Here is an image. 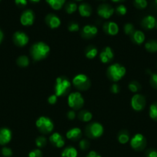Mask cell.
<instances>
[{"instance_id":"6da1fadb","label":"cell","mask_w":157,"mask_h":157,"mask_svg":"<svg viewBox=\"0 0 157 157\" xmlns=\"http://www.w3.org/2000/svg\"><path fill=\"white\" fill-rule=\"evenodd\" d=\"M49 52H50L49 46L42 41L35 43L32 44L30 48L31 56L34 61H40L44 59L48 56Z\"/></svg>"},{"instance_id":"7a4b0ae2","label":"cell","mask_w":157,"mask_h":157,"mask_svg":"<svg viewBox=\"0 0 157 157\" xmlns=\"http://www.w3.org/2000/svg\"><path fill=\"white\" fill-rule=\"evenodd\" d=\"M71 88V82L69 79L64 77H58L55 81V94L57 97L65 96L69 92Z\"/></svg>"},{"instance_id":"3957f363","label":"cell","mask_w":157,"mask_h":157,"mask_svg":"<svg viewBox=\"0 0 157 157\" xmlns=\"http://www.w3.org/2000/svg\"><path fill=\"white\" fill-rule=\"evenodd\" d=\"M126 72V68L123 65L119 64H113L108 67L107 76L111 81L116 82L125 76Z\"/></svg>"},{"instance_id":"277c9868","label":"cell","mask_w":157,"mask_h":157,"mask_svg":"<svg viewBox=\"0 0 157 157\" xmlns=\"http://www.w3.org/2000/svg\"><path fill=\"white\" fill-rule=\"evenodd\" d=\"M35 125H36L38 130L44 134L50 133L54 128V124L52 121L49 118L46 117H38L35 122Z\"/></svg>"},{"instance_id":"5b68a950","label":"cell","mask_w":157,"mask_h":157,"mask_svg":"<svg viewBox=\"0 0 157 157\" xmlns=\"http://www.w3.org/2000/svg\"><path fill=\"white\" fill-rule=\"evenodd\" d=\"M68 104L72 110H79L84 105V99L79 92H73L68 97Z\"/></svg>"},{"instance_id":"8992f818","label":"cell","mask_w":157,"mask_h":157,"mask_svg":"<svg viewBox=\"0 0 157 157\" xmlns=\"http://www.w3.org/2000/svg\"><path fill=\"white\" fill-rule=\"evenodd\" d=\"M72 84L79 90H86L90 87L91 81L86 75L79 74L74 77L72 79Z\"/></svg>"},{"instance_id":"52a82bcc","label":"cell","mask_w":157,"mask_h":157,"mask_svg":"<svg viewBox=\"0 0 157 157\" xmlns=\"http://www.w3.org/2000/svg\"><path fill=\"white\" fill-rule=\"evenodd\" d=\"M104 129L99 123L94 122L86 127V133L90 138H99L103 134Z\"/></svg>"},{"instance_id":"ba28073f","label":"cell","mask_w":157,"mask_h":157,"mask_svg":"<svg viewBox=\"0 0 157 157\" xmlns=\"http://www.w3.org/2000/svg\"><path fill=\"white\" fill-rule=\"evenodd\" d=\"M130 145L132 149L137 151L144 150L146 146V140L143 134L137 133L130 140Z\"/></svg>"},{"instance_id":"9c48e42d","label":"cell","mask_w":157,"mask_h":157,"mask_svg":"<svg viewBox=\"0 0 157 157\" xmlns=\"http://www.w3.org/2000/svg\"><path fill=\"white\" fill-rule=\"evenodd\" d=\"M131 106L135 111H141L146 106V99L141 94H135L131 99Z\"/></svg>"},{"instance_id":"30bf717a","label":"cell","mask_w":157,"mask_h":157,"mask_svg":"<svg viewBox=\"0 0 157 157\" xmlns=\"http://www.w3.org/2000/svg\"><path fill=\"white\" fill-rule=\"evenodd\" d=\"M115 9L113 7L108 4H102L97 9V13L100 17L103 18H110L112 15H113Z\"/></svg>"},{"instance_id":"8fae6325","label":"cell","mask_w":157,"mask_h":157,"mask_svg":"<svg viewBox=\"0 0 157 157\" xmlns=\"http://www.w3.org/2000/svg\"><path fill=\"white\" fill-rule=\"evenodd\" d=\"M35 20V14L30 9L24 11L20 17V22L24 26L32 25Z\"/></svg>"},{"instance_id":"7c38bea8","label":"cell","mask_w":157,"mask_h":157,"mask_svg":"<svg viewBox=\"0 0 157 157\" xmlns=\"http://www.w3.org/2000/svg\"><path fill=\"white\" fill-rule=\"evenodd\" d=\"M13 41L18 47H23L29 42V37L24 32H16L13 35Z\"/></svg>"},{"instance_id":"4fadbf2b","label":"cell","mask_w":157,"mask_h":157,"mask_svg":"<svg viewBox=\"0 0 157 157\" xmlns=\"http://www.w3.org/2000/svg\"><path fill=\"white\" fill-rule=\"evenodd\" d=\"M45 21H46V25L50 29H57L61 25V20H60V18L56 15L52 13H50L46 15V18H45Z\"/></svg>"},{"instance_id":"5bb4252c","label":"cell","mask_w":157,"mask_h":157,"mask_svg":"<svg viewBox=\"0 0 157 157\" xmlns=\"http://www.w3.org/2000/svg\"><path fill=\"white\" fill-rule=\"evenodd\" d=\"M97 33H98V29L95 25H85L83 28L81 34L83 38L89 39V38H92L93 37H95Z\"/></svg>"},{"instance_id":"9a60e30c","label":"cell","mask_w":157,"mask_h":157,"mask_svg":"<svg viewBox=\"0 0 157 157\" xmlns=\"http://www.w3.org/2000/svg\"><path fill=\"white\" fill-rule=\"evenodd\" d=\"M113 58L114 54L110 47L105 48L104 50L99 55L100 61L103 63H104V64H107V63L110 62L113 59Z\"/></svg>"},{"instance_id":"2e32d148","label":"cell","mask_w":157,"mask_h":157,"mask_svg":"<svg viewBox=\"0 0 157 157\" xmlns=\"http://www.w3.org/2000/svg\"><path fill=\"white\" fill-rule=\"evenodd\" d=\"M103 31L109 35H115L119 32V26L114 21H108L103 25Z\"/></svg>"},{"instance_id":"e0dca14e","label":"cell","mask_w":157,"mask_h":157,"mask_svg":"<svg viewBox=\"0 0 157 157\" xmlns=\"http://www.w3.org/2000/svg\"><path fill=\"white\" fill-rule=\"evenodd\" d=\"M49 141L57 148H62L65 145V140L58 133H54L49 136Z\"/></svg>"},{"instance_id":"ac0fdd59","label":"cell","mask_w":157,"mask_h":157,"mask_svg":"<svg viewBox=\"0 0 157 157\" xmlns=\"http://www.w3.org/2000/svg\"><path fill=\"white\" fill-rule=\"evenodd\" d=\"M12 140V132L8 128L0 129V145H6Z\"/></svg>"},{"instance_id":"d6986e66","label":"cell","mask_w":157,"mask_h":157,"mask_svg":"<svg viewBox=\"0 0 157 157\" xmlns=\"http://www.w3.org/2000/svg\"><path fill=\"white\" fill-rule=\"evenodd\" d=\"M82 136V130L78 127H74L70 129L66 133V137L71 140L76 141L79 140Z\"/></svg>"},{"instance_id":"ffe728a7","label":"cell","mask_w":157,"mask_h":157,"mask_svg":"<svg viewBox=\"0 0 157 157\" xmlns=\"http://www.w3.org/2000/svg\"><path fill=\"white\" fill-rule=\"evenodd\" d=\"M155 22L156 20L155 17L152 15H147L142 20V26L146 29H152L155 26Z\"/></svg>"},{"instance_id":"44dd1931","label":"cell","mask_w":157,"mask_h":157,"mask_svg":"<svg viewBox=\"0 0 157 157\" xmlns=\"http://www.w3.org/2000/svg\"><path fill=\"white\" fill-rule=\"evenodd\" d=\"M78 12L83 17H89L92 14V8L87 3H82L78 6Z\"/></svg>"},{"instance_id":"7402d4cb","label":"cell","mask_w":157,"mask_h":157,"mask_svg":"<svg viewBox=\"0 0 157 157\" xmlns=\"http://www.w3.org/2000/svg\"><path fill=\"white\" fill-rule=\"evenodd\" d=\"M132 41L138 44H141L145 41V35L141 31H135L134 33L132 35Z\"/></svg>"},{"instance_id":"603a6c76","label":"cell","mask_w":157,"mask_h":157,"mask_svg":"<svg viewBox=\"0 0 157 157\" xmlns=\"http://www.w3.org/2000/svg\"><path fill=\"white\" fill-rule=\"evenodd\" d=\"M46 1L54 10H59L66 2V0H46Z\"/></svg>"},{"instance_id":"cb8c5ba5","label":"cell","mask_w":157,"mask_h":157,"mask_svg":"<svg viewBox=\"0 0 157 157\" xmlns=\"http://www.w3.org/2000/svg\"><path fill=\"white\" fill-rule=\"evenodd\" d=\"M98 54V50L94 46L90 45L88 46L87 48L85 50V55H86V57L89 59H93L94 58H95Z\"/></svg>"},{"instance_id":"d4e9b609","label":"cell","mask_w":157,"mask_h":157,"mask_svg":"<svg viewBox=\"0 0 157 157\" xmlns=\"http://www.w3.org/2000/svg\"><path fill=\"white\" fill-rule=\"evenodd\" d=\"M78 119L83 122H89L92 118V114L91 112L86 110H83L78 113Z\"/></svg>"},{"instance_id":"484cf974","label":"cell","mask_w":157,"mask_h":157,"mask_svg":"<svg viewBox=\"0 0 157 157\" xmlns=\"http://www.w3.org/2000/svg\"><path fill=\"white\" fill-rule=\"evenodd\" d=\"M77 155H78L77 150H75L74 147H66V149H64V150L62 152L61 156L62 157H77Z\"/></svg>"},{"instance_id":"4316f807","label":"cell","mask_w":157,"mask_h":157,"mask_svg":"<svg viewBox=\"0 0 157 157\" xmlns=\"http://www.w3.org/2000/svg\"><path fill=\"white\" fill-rule=\"evenodd\" d=\"M145 48L149 52H157V41L150 40V41H147L145 44Z\"/></svg>"},{"instance_id":"83f0119b","label":"cell","mask_w":157,"mask_h":157,"mask_svg":"<svg viewBox=\"0 0 157 157\" xmlns=\"http://www.w3.org/2000/svg\"><path fill=\"white\" fill-rule=\"evenodd\" d=\"M65 9H66V12L68 14H72L78 9V6H77L76 3L69 2L68 3H66Z\"/></svg>"},{"instance_id":"f1b7e54d","label":"cell","mask_w":157,"mask_h":157,"mask_svg":"<svg viewBox=\"0 0 157 157\" xmlns=\"http://www.w3.org/2000/svg\"><path fill=\"white\" fill-rule=\"evenodd\" d=\"M118 140L120 144H126L129 141V133L126 131H122L118 135Z\"/></svg>"},{"instance_id":"f546056e","label":"cell","mask_w":157,"mask_h":157,"mask_svg":"<svg viewBox=\"0 0 157 157\" xmlns=\"http://www.w3.org/2000/svg\"><path fill=\"white\" fill-rule=\"evenodd\" d=\"M16 63L19 67H27V66L29 64V58H28L27 56H25V55L18 57V59H17L16 61Z\"/></svg>"},{"instance_id":"4dcf8cb0","label":"cell","mask_w":157,"mask_h":157,"mask_svg":"<svg viewBox=\"0 0 157 157\" xmlns=\"http://www.w3.org/2000/svg\"><path fill=\"white\" fill-rule=\"evenodd\" d=\"M149 116L154 121H157V103H154L149 108Z\"/></svg>"},{"instance_id":"1f68e13d","label":"cell","mask_w":157,"mask_h":157,"mask_svg":"<svg viewBox=\"0 0 157 157\" xmlns=\"http://www.w3.org/2000/svg\"><path fill=\"white\" fill-rule=\"evenodd\" d=\"M129 89L130 91L133 92V93H136L141 89V85L137 81H131L129 84Z\"/></svg>"},{"instance_id":"d6a6232c","label":"cell","mask_w":157,"mask_h":157,"mask_svg":"<svg viewBox=\"0 0 157 157\" xmlns=\"http://www.w3.org/2000/svg\"><path fill=\"white\" fill-rule=\"evenodd\" d=\"M46 144H47V140L44 136H38L35 140V144L38 148H42V147H46Z\"/></svg>"},{"instance_id":"836d02e7","label":"cell","mask_w":157,"mask_h":157,"mask_svg":"<svg viewBox=\"0 0 157 157\" xmlns=\"http://www.w3.org/2000/svg\"><path fill=\"white\" fill-rule=\"evenodd\" d=\"M134 6L139 9H143L147 6L148 2L146 0H134Z\"/></svg>"},{"instance_id":"e575fe53","label":"cell","mask_w":157,"mask_h":157,"mask_svg":"<svg viewBox=\"0 0 157 157\" xmlns=\"http://www.w3.org/2000/svg\"><path fill=\"white\" fill-rule=\"evenodd\" d=\"M124 32L126 35L132 36V35L135 32V28H134L133 25L131 24V23H126L124 25Z\"/></svg>"},{"instance_id":"d590c367","label":"cell","mask_w":157,"mask_h":157,"mask_svg":"<svg viewBox=\"0 0 157 157\" xmlns=\"http://www.w3.org/2000/svg\"><path fill=\"white\" fill-rule=\"evenodd\" d=\"M116 11V13L119 15H126V12H127V9H126V6L124 5H119L116 7L115 9Z\"/></svg>"},{"instance_id":"8d00e7d4","label":"cell","mask_w":157,"mask_h":157,"mask_svg":"<svg viewBox=\"0 0 157 157\" xmlns=\"http://www.w3.org/2000/svg\"><path fill=\"white\" fill-rule=\"evenodd\" d=\"M89 145H90V143L87 140H82L79 142V148L82 150H86L89 149Z\"/></svg>"},{"instance_id":"74e56055","label":"cell","mask_w":157,"mask_h":157,"mask_svg":"<svg viewBox=\"0 0 157 157\" xmlns=\"http://www.w3.org/2000/svg\"><path fill=\"white\" fill-rule=\"evenodd\" d=\"M29 157H42V153L39 149H35L29 153Z\"/></svg>"},{"instance_id":"f35d334b","label":"cell","mask_w":157,"mask_h":157,"mask_svg":"<svg viewBox=\"0 0 157 157\" xmlns=\"http://www.w3.org/2000/svg\"><path fill=\"white\" fill-rule=\"evenodd\" d=\"M68 29H69L70 32H78L79 30V25H78V23L76 22H71L70 24L68 26Z\"/></svg>"},{"instance_id":"ab89813d","label":"cell","mask_w":157,"mask_h":157,"mask_svg":"<svg viewBox=\"0 0 157 157\" xmlns=\"http://www.w3.org/2000/svg\"><path fill=\"white\" fill-rule=\"evenodd\" d=\"M2 154L4 157H10L12 155V151L10 148L3 147L2 150Z\"/></svg>"},{"instance_id":"60d3db41","label":"cell","mask_w":157,"mask_h":157,"mask_svg":"<svg viewBox=\"0 0 157 157\" xmlns=\"http://www.w3.org/2000/svg\"><path fill=\"white\" fill-rule=\"evenodd\" d=\"M150 84L154 88L157 89V74H153L151 75Z\"/></svg>"},{"instance_id":"b9f144b4","label":"cell","mask_w":157,"mask_h":157,"mask_svg":"<svg viewBox=\"0 0 157 157\" xmlns=\"http://www.w3.org/2000/svg\"><path fill=\"white\" fill-rule=\"evenodd\" d=\"M57 98H58V97H57L55 94L50 95V96L49 97V98H48V102H49L50 104H52V105L55 104L57 102Z\"/></svg>"},{"instance_id":"7bdbcfd3","label":"cell","mask_w":157,"mask_h":157,"mask_svg":"<svg viewBox=\"0 0 157 157\" xmlns=\"http://www.w3.org/2000/svg\"><path fill=\"white\" fill-rule=\"evenodd\" d=\"M146 156V157H157V151L155 150H152V149H150V150H147Z\"/></svg>"},{"instance_id":"ee69618b","label":"cell","mask_w":157,"mask_h":157,"mask_svg":"<svg viewBox=\"0 0 157 157\" xmlns=\"http://www.w3.org/2000/svg\"><path fill=\"white\" fill-rule=\"evenodd\" d=\"M15 3L17 6L20 8L25 7L27 5V0H15Z\"/></svg>"},{"instance_id":"f6af8a7d","label":"cell","mask_w":157,"mask_h":157,"mask_svg":"<svg viewBox=\"0 0 157 157\" xmlns=\"http://www.w3.org/2000/svg\"><path fill=\"white\" fill-rule=\"evenodd\" d=\"M110 90H111V91H112V93L118 94L120 90V87L117 84H114L111 86Z\"/></svg>"},{"instance_id":"bcb514c9","label":"cell","mask_w":157,"mask_h":157,"mask_svg":"<svg viewBox=\"0 0 157 157\" xmlns=\"http://www.w3.org/2000/svg\"><path fill=\"white\" fill-rule=\"evenodd\" d=\"M75 113L74 110H69V111L67 112V117L69 118V120H74L75 117Z\"/></svg>"},{"instance_id":"7dc6e473","label":"cell","mask_w":157,"mask_h":157,"mask_svg":"<svg viewBox=\"0 0 157 157\" xmlns=\"http://www.w3.org/2000/svg\"><path fill=\"white\" fill-rule=\"evenodd\" d=\"M86 157H102V156H100L98 153H96V152L91 151V152H89V154L86 156Z\"/></svg>"},{"instance_id":"c3c4849f","label":"cell","mask_w":157,"mask_h":157,"mask_svg":"<svg viewBox=\"0 0 157 157\" xmlns=\"http://www.w3.org/2000/svg\"><path fill=\"white\" fill-rule=\"evenodd\" d=\"M3 37H4V35H3V32L0 30V44H1L2 41Z\"/></svg>"},{"instance_id":"681fc988","label":"cell","mask_w":157,"mask_h":157,"mask_svg":"<svg viewBox=\"0 0 157 157\" xmlns=\"http://www.w3.org/2000/svg\"><path fill=\"white\" fill-rule=\"evenodd\" d=\"M29 1L32 2H33V3H38V2H39L41 0H29Z\"/></svg>"},{"instance_id":"f907efd6","label":"cell","mask_w":157,"mask_h":157,"mask_svg":"<svg viewBox=\"0 0 157 157\" xmlns=\"http://www.w3.org/2000/svg\"><path fill=\"white\" fill-rule=\"evenodd\" d=\"M112 1L114 2H123L125 0H112Z\"/></svg>"},{"instance_id":"816d5d0a","label":"cell","mask_w":157,"mask_h":157,"mask_svg":"<svg viewBox=\"0 0 157 157\" xmlns=\"http://www.w3.org/2000/svg\"><path fill=\"white\" fill-rule=\"evenodd\" d=\"M155 27H156V29H157V21H156V22H155Z\"/></svg>"},{"instance_id":"f5cc1de1","label":"cell","mask_w":157,"mask_h":157,"mask_svg":"<svg viewBox=\"0 0 157 157\" xmlns=\"http://www.w3.org/2000/svg\"><path fill=\"white\" fill-rule=\"evenodd\" d=\"M155 5H157V0H155Z\"/></svg>"},{"instance_id":"db71d44e","label":"cell","mask_w":157,"mask_h":157,"mask_svg":"<svg viewBox=\"0 0 157 157\" xmlns=\"http://www.w3.org/2000/svg\"><path fill=\"white\" fill-rule=\"evenodd\" d=\"M76 1H83V0H76Z\"/></svg>"},{"instance_id":"11a10c76","label":"cell","mask_w":157,"mask_h":157,"mask_svg":"<svg viewBox=\"0 0 157 157\" xmlns=\"http://www.w3.org/2000/svg\"><path fill=\"white\" fill-rule=\"evenodd\" d=\"M0 1H1V0H0Z\"/></svg>"}]
</instances>
